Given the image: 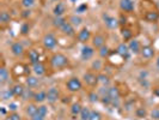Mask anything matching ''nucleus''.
<instances>
[{"mask_svg":"<svg viewBox=\"0 0 159 120\" xmlns=\"http://www.w3.org/2000/svg\"><path fill=\"white\" fill-rule=\"evenodd\" d=\"M49 64L54 70H62L70 65V59L62 53H54L49 59Z\"/></svg>","mask_w":159,"mask_h":120,"instance_id":"nucleus-1","label":"nucleus"},{"mask_svg":"<svg viewBox=\"0 0 159 120\" xmlns=\"http://www.w3.org/2000/svg\"><path fill=\"white\" fill-rule=\"evenodd\" d=\"M83 83L89 87V88H96L99 83H98V73L95 71H86L83 74Z\"/></svg>","mask_w":159,"mask_h":120,"instance_id":"nucleus-2","label":"nucleus"},{"mask_svg":"<svg viewBox=\"0 0 159 120\" xmlns=\"http://www.w3.org/2000/svg\"><path fill=\"white\" fill-rule=\"evenodd\" d=\"M57 43H59L57 37H56L53 32H47L42 37V46H43L44 49H47V50L54 49L57 46Z\"/></svg>","mask_w":159,"mask_h":120,"instance_id":"nucleus-3","label":"nucleus"},{"mask_svg":"<svg viewBox=\"0 0 159 120\" xmlns=\"http://www.w3.org/2000/svg\"><path fill=\"white\" fill-rule=\"evenodd\" d=\"M66 89L72 94L78 93L83 89V80L78 77H71L66 82Z\"/></svg>","mask_w":159,"mask_h":120,"instance_id":"nucleus-4","label":"nucleus"},{"mask_svg":"<svg viewBox=\"0 0 159 120\" xmlns=\"http://www.w3.org/2000/svg\"><path fill=\"white\" fill-rule=\"evenodd\" d=\"M102 18H103V22L105 24V26L110 30H115L120 26L119 23V18H115L114 16H110L108 13H103L102 15Z\"/></svg>","mask_w":159,"mask_h":120,"instance_id":"nucleus-5","label":"nucleus"},{"mask_svg":"<svg viewBox=\"0 0 159 120\" xmlns=\"http://www.w3.org/2000/svg\"><path fill=\"white\" fill-rule=\"evenodd\" d=\"M107 42V36L102 34V32H97L95 35H92V39H91V46L95 48V49H99L101 47H103Z\"/></svg>","mask_w":159,"mask_h":120,"instance_id":"nucleus-6","label":"nucleus"},{"mask_svg":"<svg viewBox=\"0 0 159 120\" xmlns=\"http://www.w3.org/2000/svg\"><path fill=\"white\" fill-rule=\"evenodd\" d=\"M108 96L111 98V107H117L121 98V91L117 87H110L108 88Z\"/></svg>","mask_w":159,"mask_h":120,"instance_id":"nucleus-7","label":"nucleus"},{"mask_svg":"<svg viewBox=\"0 0 159 120\" xmlns=\"http://www.w3.org/2000/svg\"><path fill=\"white\" fill-rule=\"evenodd\" d=\"M12 76L13 77H20V76H29L30 74V67L28 65H23V64H16L13 67H12Z\"/></svg>","mask_w":159,"mask_h":120,"instance_id":"nucleus-8","label":"nucleus"},{"mask_svg":"<svg viewBox=\"0 0 159 120\" xmlns=\"http://www.w3.org/2000/svg\"><path fill=\"white\" fill-rule=\"evenodd\" d=\"M60 100V90L56 87H50L47 90V101L48 103L54 104Z\"/></svg>","mask_w":159,"mask_h":120,"instance_id":"nucleus-9","label":"nucleus"},{"mask_svg":"<svg viewBox=\"0 0 159 120\" xmlns=\"http://www.w3.org/2000/svg\"><path fill=\"white\" fill-rule=\"evenodd\" d=\"M95 55V48L92 46H89V45H85L83 46L81 50H80V58L83 61H89L91 60Z\"/></svg>","mask_w":159,"mask_h":120,"instance_id":"nucleus-10","label":"nucleus"},{"mask_svg":"<svg viewBox=\"0 0 159 120\" xmlns=\"http://www.w3.org/2000/svg\"><path fill=\"white\" fill-rule=\"evenodd\" d=\"M75 37H77L78 42H80V43H86L88 41L92 39V34H91L90 29H88V28H81Z\"/></svg>","mask_w":159,"mask_h":120,"instance_id":"nucleus-11","label":"nucleus"},{"mask_svg":"<svg viewBox=\"0 0 159 120\" xmlns=\"http://www.w3.org/2000/svg\"><path fill=\"white\" fill-rule=\"evenodd\" d=\"M119 6L123 13H132L134 11V1L133 0H120Z\"/></svg>","mask_w":159,"mask_h":120,"instance_id":"nucleus-12","label":"nucleus"},{"mask_svg":"<svg viewBox=\"0 0 159 120\" xmlns=\"http://www.w3.org/2000/svg\"><path fill=\"white\" fill-rule=\"evenodd\" d=\"M26 56H28V60H29V64L31 65H35L37 64V63H40L41 61V55L40 53H39V50H36L35 48H30L28 52H26Z\"/></svg>","mask_w":159,"mask_h":120,"instance_id":"nucleus-13","label":"nucleus"},{"mask_svg":"<svg viewBox=\"0 0 159 120\" xmlns=\"http://www.w3.org/2000/svg\"><path fill=\"white\" fill-rule=\"evenodd\" d=\"M61 34H64L65 36H68V37H73V36H77V32H75V28L68 21L59 29Z\"/></svg>","mask_w":159,"mask_h":120,"instance_id":"nucleus-14","label":"nucleus"},{"mask_svg":"<svg viewBox=\"0 0 159 120\" xmlns=\"http://www.w3.org/2000/svg\"><path fill=\"white\" fill-rule=\"evenodd\" d=\"M143 19L148 23H156L159 21V12L157 10H147L143 13Z\"/></svg>","mask_w":159,"mask_h":120,"instance_id":"nucleus-15","label":"nucleus"},{"mask_svg":"<svg viewBox=\"0 0 159 120\" xmlns=\"http://www.w3.org/2000/svg\"><path fill=\"white\" fill-rule=\"evenodd\" d=\"M115 50H116V52H117L125 60L129 59V56H130V54H132L130 50H129V47H128V43H126V42H121L119 46L116 47Z\"/></svg>","mask_w":159,"mask_h":120,"instance_id":"nucleus-16","label":"nucleus"},{"mask_svg":"<svg viewBox=\"0 0 159 120\" xmlns=\"http://www.w3.org/2000/svg\"><path fill=\"white\" fill-rule=\"evenodd\" d=\"M128 47H129V50H130L132 54L138 55V54H140L143 46H141V43H140V41L139 40L132 39L130 41H128Z\"/></svg>","mask_w":159,"mask_h":120,"instance_id":"nucleus-17","label":"nucleus"},{"mask_svg":"<svg viewBox=\"0 0 159 120\" xmlns=\"http://www.w3.org/2000/svg\"><path fill=\"white\" fill-rule=\"evenodd\" d=\"M10 50L12 53V55L15 56H22L25 53V49H24V46L22 42H13L10 47Z\"/></svg>","mask_w":159,"mask_h":120,"instance_id":"nucleus-18","label":"nucleus"},{"mask_svg":"<svg viewBox=\"0 0 159 120\" xmlns=\"http://www.w3.org/2000/svg\"><path fill=\"white\" fill-rule=\"evenodd\" d=\"M31 70H32V72H34V74L37 76V77H42V76H44V74L47 73V67H46V65L43 64L42 61L32 65Z\"/></svg>","mask_w":159,"mask_h":120,"instance_id":"nucleus-19","label":"nucleus"},{"mask_svg":"<svg viewBox=\"0 0 159 120\" xmlns=\"http://www.w3.org/2000/svg\"><path fill=\"white\" fill-rule=\"evenodd\" d=\"M140 55L143 59L146 60H150L153 56L156 55V49L152 47V46H143L141 48V52H140Z\"/></svg>","mask_w":159,"mask_h":120,"instance_id":"nucleus-20","label":"nucleus"},{"mask_svg":"<svg viewBox=\"0 0 159 120\" xmlns=\"http://www.w3.org/2000/svg\"><path fill=\"white\" fill-rule=\"evenodd\" d=\"M40 77H37V76H32V74H29V76H26V79H25V85L28 87V88L30 89H35L39 87V84H40V79H39Z\"/></svg>","mask_w":159,"mask_h":120,"instance_id":"nucleus-21","label":"nucleus"},{"mask_svg":"<svg viewBox=\"0 0 159 120\" xmlns=\"http://www.w3.org/2000/svg\"><path fill=\"white\" fill-rule=\"evenodd\" d=\"M32 101L37 104H43L46 101H47V90H40V91H36Z\"/></svg>","mask_w":159,"mask_h":120,"instance_id":"nucleus-22","label":"nucleus"},{"mask_svg":"<svg viewBox=\"0 0 159 120\" xmlns=\"http://www.w3.org/2000/svg\"><path fill=\"white\" fill-rule=\"evenodd\" d=\"M39 112V104L35 103L34 101L32 102H29L25 107V114L29 117V118H32L36 113Z\"/></svg>","mask_w":159,"mask_h":120,"instance_id":"nucleus-23","label":"nucleus"},{"mask_svg":"<svg viewBox=\"0 0 159 120\" xmlns=\"http://www.w3.org/2000/svg\"><path fill=\"white\" fill-rule=\"evenodd\" d=\"M120 32H121V36H122L123 41H130L133 39V31H132L130 28H128L127 25L121 26V31Z\"/></svg>","mask_w":159,"mask_h":120,"instance_id":"nucleus-24","label":"nucleus"},{"mask_svg":"<svg viewBox=\"0 0 159 120\" xmlns=\"http://www.w3.org/2000/svg\"><path fill=\"white\" fill-rule=\"evenodd\" d=\"M11 90H12L15 97H22L24 95V93H25V87L20 83H17L11 88Z\"/></svg>","mask_w":159,"mask_h":120,"instance_id":"nucleus-25","label":"nucleus"},{"mask_svg":"<svg viewBox=\"0 0 159 120\" xmlns=\"http://www.w3.org/2000/svg\"><path fill=\"white\" fill-rule=\"evenodd\" d=\"M10 79V72L5 66H1L0 67V84L1 85H5Z\"/></svg>","mask_w":159,"mask_h":120,"instance_id":"nucleus-26","label":"nucleus"},{"mask_svg":"<svg viewBox=\"0 0 159 120\" xmlns=\"http://www.w3.org/2000/svg\"><path fill=\"white\" fill-rule=\"evenodd\" d=\"M11 19H12V17H11V15L8 13L7 11H1L0 12V24H1V28H5L6 25H8L10 22H11Z\"/></svg>","mask_w":159,"mask_h":120,"instance_id":"nucleus-27","label":"nucleus"},{"mask_svg":"<svg viewBox=\"0 0 159 120\" xmlns=\"http://www.w3.org/2000/svg\"><path fill=\"white\" fill-rule=\"evenodd\" d=\"M65 12H66V5L64 2H57L54 8H53V13L55 17H60V16H64Z\"/></svg>","mask_w":159,"mask_h":120,"instance_id":"nucleus-28","label":"nucleus"},{"mask_svg":"<svg viewBox=\"0 0 159 120\" xmlns=\"http://www.w3.org/2000/svg\"><path fill=\"white\" fill-rule=\"evenodd\" d=\"M67 21H68V22H70V23H71L75 29H77V28H79L80 25L83 24V22H84V21H83V18H81L79 15H72V16L68 17V19H67Z\"/></svg>","mask_w":159,"mask_h":120,"instance_id":"nucleus-29","label":"nucleus"},{"mask_svg":"<svg viewBox=\"0 0 159 120\" xmlns=\"http://www.w3.org/2000/svg\"><path fill=\"white\" fill-rule=\"evenodd\" d=\"M103 67H104V63L101 58L99 59H95L92 61V64H91V70L95 72H101L103 70Z\"/></svg>","mask_w":159,"mask_h":120,"instance_id":"nucleus-30","label":"nucleus"},{"mask_svg":"<svg viewBox=\"0 0 159 120\" xmlns=\"http://www.w3.org/2000/svg\"><path fill=\"white\" fill-rule=\"evenodd\" d=\"M67 22V19L65 18L64 16H60V17H55L54 16V18H53V21H52V24H53V26L55 28V29H60L62 25H64L65 23Z\"/></svg>","mask_w":159,"mask_h":120,"instance_id":"nucleus-31","label":"nucleus"},{"mask_svg":"<svg viewBox=\"0 0 159 120\" xmlns=\"http://www.w3.org/2000/svg\"><path fill=\"white\" fill-rule=\"evenodd\" d=\"M110 54H111V49L108 47L107 45H104L103 47H101L98 49V55H99L101 59H108Z\"/></svg>","mask_w":159,"mask_h":120,"instance_id":"nucleus-32","label":"nucleus"},{"mask_svg":"<svg viewBox=\"0 0 159 120\" xmlns=\"http://www.w3.org/2000/svg\"><path fill=\"white\" fill-rule=\"evenodd\" d=\"M110 77L108 76V74H105V73H98V83L101 84V85H103V87H109V84H110Z\"/></svg>","mask_w":159,"mask_h":120,"instance_id":"nucleus-33","label":"nucleus"},{"mask_svg":"<svg viewBox=\"0 0 159 120\" xmlns=\"http://www.w3.org/2000/svg\"><path fill=\"white\" fill-rule=\"evenodd\" d=\"M83 107H84V106H81L80 102H73V103L71 104V108H70L71 114L72 115H74V117L79 115L80 112H81V109H83Z\"/></svg>","mask_w":159,"mask_h":120,"instance_id":"nucleus-34","label":"nucleus"},{"mask_svg":"<svg viewBox=\"0 0 159 120\" xmlns=\"http://www.w3.org/2000/svg\"><path fill=\"white\" fill-rule=\"evenodd\" d=\"M90 115H91V109L89 107H83V109H81V112L79 114L80 120H89Z\"/></svg>","mask_w":159,"mask_h":120,"instance_id":"nucleus-35","label":"nucleus"},{"mask_svg":"<svg viewBox=\"0 0 159 120\" xmlns=\"http://www.w3.org/2000/svg\"><path fill=\"white\" fill-rule=\"evenodd\" d=\"M147 111H146V108H143V107H139V108H136L135 109V115L136 118H139V119H143V118H146L147 117Z\"/></svg>","mask_w":159,"mask_h":120,"instance_id":"nucleus-36","label":"nucleus"},{"mask_svg":"<svg viewBox=\"0 0 159 120\" xmlns=\"http://www.w3.org/2000/svg\"><path fill=\"white\" fill-rule=\"evenodd\" d=\"M19 31H20V35H23V36H26V35L30 32V24L28 23V22H24V23L20 25V29H19Z\"/></svg>","mask_w":159,"mask_h":120,"instance_id":"nucleus-37","label":"nucleus"},{"mask_svg":"<svg viewBox=\"0 0 159 120\" xmlns=\"http://www.w3.org/2000/svg\"><path fill=\"white\" fill-rule=\"evenodd\" d=\"M89 120H103V115L99 111H96V109H91V115H90V119Z\"/></svg>","mask_w":159,"mask_h":120,"instance_id":"nucleus-38","label":"nucleus"},{"mask_svg":"<svg viewBox=\"0 0 159 120\" xmlns=\"http://www.w3.org/2000/svg\"><path fill=\"white\" fill-rule=\"evenodd\" d=\"M34 96H35V93L32 91V89L28 88V89H25V93H24V95L22 96V98L25 100V101H28V100H34Z\"/></svg>","mask_w":159,"mask_h":120,"instance_id":"nucleus-39","label":"nucleus"},{"mask_svg":"<svg viewBox=\"0 0 159 120\" xmlns=\"http://www.w3.org/2000/svg\"><path fill=\"white\" fill-rule=\"evenodd\" d=\"M36 0H20V6L23 8H31L35 5Z\"/></svg>","mask_w":159,"mask_h":120,"instance_id":"nucleus-40","label":"nucleus"},{"mask_svg":"<svg viewBox=\"0 0 159 120\" xmlns=\"http://www.w3.org/2000/svg\"><path fill=\"white\" fill-rule=\"evenodd\" d=\"M89 98H90V102H92V103H96V102L101 101V96H99L98 93H96V91H91L89 94Z\"/></svg>","mask_w":159,"mask_h":120,"instance_id":"nucleus-41","label":"nucleus"},{"mask_svg":"<svg viewBox=\"0 0 159 120\" xmlns=\"http://www.w3.org/2000/svg\"><path fill=\"white\" fill-rule=\"evenodd\" d=\"M12 97H15V96H13V93H12V90H11V89H8V90H4V91L1 93V98H2L4 101H7V100L12 98Z\"/></svg>","mask_w":159,"mask_h":120,"instance_id":"nucleus-42","label":"nucleus"},{"mask_svg":"<svg viewBox=\"0 0 159 120\" xmlns=\"http://www.w3.org/2000/svg\"><path fill=\"white\" fill-rule=\"evenodd\" d=\"M88 4H80L79 6H77L75 8V15H81V13H85L88 11Z\"/></svg>","mask_w":159,"mask_h":120,"instance_id":"nucleus-43","label":"nucleus"},{"mask_svg":"<svg viewBox=\"0 0 159 120\" xmlns=\"http://www.w3.org/2000/svg\"><path fill=\"white\" fill-rule=\"evenodd\" d=\"M39 113H40L41 115H43V117H47L49 111H48V106L46 104H40L39 106Z\"/></svg>","mask_w":159,"mask_h":120,"instance_id":"nucleus-44","label":"nucleus"},{"mask_svg":"<svg viewBox=\"0 0 159 120\" xmlns=\"http://www.w3.org/2000/svg\"><path fill=\"white\" fill-rule=\"evenodd\" d=\"M150 115H151V118L153 120H159V107L157 108H153L150 113Z\"/></svg>","mask_w":159,"mask_h":120,"instance_id":"nucleus-45","label":"nucleus"},{"mask_svg":"<svg viewBox=\"0 0 159 120\" xmlns=\"http://www.w3.org/2000/svg\"><path fill=\"white\" fill-rule=\"evenodd\" d=\"M119 23H120V26H125V25L127 24V18H126V16H125L123 13H122V15H120Z\"/></svg>","mask_w":159,"mask_h":120,"instance_id":"nucleus-46","label":"nucleus"},{"mask_svg":"<svg viewBox=\"0 0 159 120\" xmlns=\"http://www.w3.org/2000/svg\"><path fill=\"white\" fill-rule=\"evenodd\" d=\"M8 115L11 117V119L12 120H22V115H20L18 112H11Z\"/></svg>","mask_w":159,"mask_h":120,"instance_id":"nucleus-47","label":"nucleus"},{"mask_svg":"<svg viewBox=\"0 0 159 120\" xmlns=\"http://www.w3.org/2000/svg\"><path fill=\"white\" fill-rule=\"evenodd\" d=\"M30 120H46V117H43V115H41L40 113L37 112L32 118H30Z\"/></svg>","mask_w":159,"mask_h":120,"instance_id":"nucleus-48","label":"nucleus"},{"mask_svg":"<svg viewBox=\"0 0 159 120\" xmlns=\"http://www.w3.org/2000/svg\"><path fill=\"white\" fill-rule=\"evenodd\" d=\"M30 15H31V10H30V8H26V10H24L23 12H22V17L25 18V19L30 16Z\"/></svg>","mask_w":159,"mask_h":120,"instance_id":"nucleus-49","label":"nucleus"},{"mask_svg":"<svg viewBox=\"0 0 159 120\" xmlns=\"http://www.w3.org/2000/svg\"><path fill=\"white\" fill-rule=\"evenodd\" d=\"M8 111H11V112H17V104L13 103V102H11V103L8 104Z\"/></svg>","mask_w":159,"mask_h":120,"instance_id":"nucleus-50","label":"nucleus"},{"mask_svg":"<svg viewBox=\"0 0 159 120\" xmlns=\"http://www.w3.org/2000/svg\"><path fill=\"white\" fill-rule=\"evenodd\" d=\"M152 93H153V95H154V96L159 97V85H158V87H154V88H153V90H152Z\"/></svg>","mask_w":159,"mask_h":120,"instance_id":"nucleus-51","label":"nucleus"},{"mask_svg":"<svg viewBox=\"0 0 159 120\" xmlns=\"http://www.w3.org/2000/svg\"><path fill=\"white\" fill-rule=\"evenodd\" d=\"M1 114H2V115H5V114H6V109H5V107H1Z\"/></svg>","mask_w":159,"mask_h":120,"instance_id":"nucleus-52","label":"nucleus"},{"mask_svg":"<svg viewBox=\"0 0 159 120\" xmlns=\"http://www.w3.org/2000/svg\"><path fill=\"white\" fill-rule=\"evenodd\" d=\"M156 65H157V69L159 70V56L157 58V61H156Z\"/></svg>","mask_w":159,"mask_h":120,"instance_id":"nucleus-53","label":"nucleus"},{"mask_svg":"<svg viewBox=\"0 0 159 120\" xmlns=\"http://www.w3.org/2000/svg\"><path fill=\"white\" fill-rule=\"evenodd\" d=\"M4 120H12V119H11V117H10V115H6V117L4 118Z\"/></svg>","mask_w":159,"mask_h":120,"instance_id":"nucleus-54","label":"nucleus"},{"mask_svg":"<svg viewBox=\"0 0 159 120\" xmlns=\"http://www.w3.org/2000/svg\"><path fill=\"white\" fill-rule=\"evenodd\" d=\"M75 1H78V0H71V2H75Z\"/></svg>","mask_w":159,"mask_h":120,"instance_id":"nucleus-55","label":"nucleus"},{"mask_svg":"<svg viewBox=\"0 0 159 120\" xmlns=\"http://www.w3.org/2000/svg\"><path fill=\"white\" fill-rule=\"evenodd\" d=\"M53 1H57V2H60V1H61V0H53Z\"/></svg>","mask_w":159,"mask_h":120,"instance_id":"nucleus-56","label":"nucleus"}]
</instances>
